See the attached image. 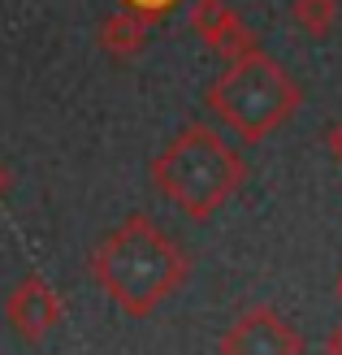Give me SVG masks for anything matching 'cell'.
I'll return each instance as SVG.
<instances>
[{
  "label": "cell",
  "mask_w": 342,
  "mask_h": 355,
  "mask_svg": "<svg viewBox=\"0 0 342 355\" xmlns=\"http://www.w3.org/2000/svg\"><path fill=\"white\" fill-rule=\"evenodd\" d=\"M92 277L113 304L143 321L191 277V256L178 247L152 217H126L92 252Z\"/></svg>",
  "instance_id": "obj_1"
},
{
  "label": "cell",
  "mask_w": 342,
  "mask_h": 355,
  "mask_svg": "<svg viewBox=\"0 0 342 355\" xmlns=\"http://www.w3.org/2000/svg\"><path fill=\"white\" fill-rule=\"evenodd\" d=\"M247 182V161L239 148L204 126V121H187L152 161V187L165 204L187 212L191 221H208L221 212Z\"/></svg>",
  "instance_id": "obj_2"
},
{
  "label": "cell",
  "mask_w": 342,
  "mask_h": 355,
  "mask_svg": "<svg viewBox=\"0 0 342 355\" xmlns=\"http://www.w3.org/2000/svg\"><path fill=\"white\" fill-rule=\"evenodd\" d=\"M204 104L212 109V117L234 130V139L264 144L299 113L303 92L264 48H251L243 57L225 61V69L208 83Z\"/></svg>",
  "instance_id": "obj_3"
},
{
  "label": "cell",
  "mask_w": 342,
  "mask_h": 355,
  "mask_svg": "<svg viewBox=\"0 0 342 355\" xmlns=\"http://www.w3.org/2000/svg\"><path fill=\"white\" fill-rule=\"evenodd\" d=\"M217 355H303V334L277 308L256 304L221 334Z\"/></svg>",
  "instance_id": "obj_4"
},
{
  "label": "cell",
  "mask_w": 342,
  "mask_h": 355,
  "mask_svg": "<svg viewBox=\"0 0 342 355\" xmlns=\"http://www.w3.org/2000/svg\"><path fill=\"white\" fill-rule=\"evenodd\" d=\"M5 321L17 329V338L44 343L61 325V291L44 273H26L5 299Z\"/></svg>",
  "instance_id": "obj_5"
},
{
  "label": "cell",
  "mask_w": 342,
  "mask_h": 355,
  "mask_svg": "<svg viewBox=\"0 0 342 355\" xmlns=\"http://www.w3.org/2000/svg\"><path fill=\"white\" fill-rule=\"evenodd\" d=\"M187 22H191L195 35H200V44L208 52H217V57H225V61L243 57V52H251V48H260L256 31H251L239 13L225 5V0H191Z\"/></svg>",
  "instance_id": "obj_6"
},
{
  "label": "cell",
  "mask_w": 342,
  "mask_h": 355,
  "mask_svg": "<svg viewBox=\"0 0 342 355\" xmlns=\"http://www.w3.org/2000/svg\"><path fill=\"white\" fill-rule=\"evenodd\" d=\"M96 44H100L104 57H113V61H135L139 52L148 48V17H139L130 9L109 13L96 31Z\"/></svg>",
  "instance_id": "obj_7"
},
{
  "label": "cell",
  "mask_w": 342,
  "mask_h": 355,
  "mask_svg": "<svg viewBox=\"0 0 342 355\" xmlns=\"http://www.w3.org/2000/svg\"><path fill=\"white\" fill-rule=\"evenodd\" d=\"M338 13H342L338 0H291V22L312 40H325L338 26Z\"/></svg>",
  "instance_id": "obj_8"
},
{
  "label": "cell",
  "mask_w": 342,
  "mask_h": 355,
  "mask_svg": "<svg viewBox=\"0 0 342 355\" xmlns=\"http://www.w3.org/2000/svg\"><path fill=\"white\" fill-rule=\"evenodd\" d=\"M173 5H178V0H121V9H130V13H139V17H148V22L165 17Z\"/></svg>",
  "instance_id": "obj_9"
},
{
  "label": "cell",
  "mask_w": 342,
  "mask_h": 355,
  "mask_svg": "<svg viewBox=\"0 0 342 355\" xmlns=\"http://www.w3.org/2000/svg\"><path fill=\"white\" fill-rule=\"evenodd\" d=\"M325 148L334 152V161L342 165V117L334 121V126H330V135H325Z\"/></svg>",
  "instance_id": "obj_10"
},
{
  "label": "cell",
  "mask_w": 342,
  "mask_h": 355,
  "mask_svg": "<svg viewBox=\"0 0 342 355\" xmlns=\"http://www.w3.org/2000/svg\"><path fill=\"white\" fill-rule=\"evenodd\" d=\"M325 355H342V325H334L330 334H325V347H320Z\"/></svg>",
  "instance_id": "obj_11"
},
{
  "label": "cell",
  "mask_w": 342,
  "mask_h": 355,
  "mask_svg": "<svg viewBox=\"0 0 342 355\" xmlns=\"http://www.w3.org/2000/svg\"><path fill=\"white\" fill-rule=\"evenodd\" d=\"M5 191H9V169L0 165V200H5Z\"/></svg>",
  "instance_id": "obj_12"
},
{
  "label": "cell",
  "mask_w": 342,
  "mask_h": 355,
  "mask_svg": "<svg viewBox=\"0 0 342 355\" xmlns=\"http://www.w3.org/2000/svg\"><path fill=\"white\" fill-rule=\"evenodd\" d=\"M338 304H342V273H338Z\"/></svg>",
  "instance_id": "obj_13"
}]
</instances>
